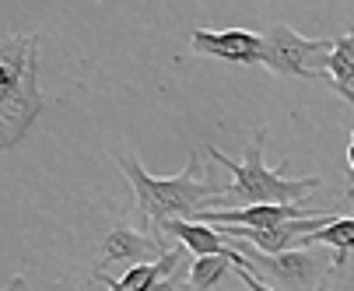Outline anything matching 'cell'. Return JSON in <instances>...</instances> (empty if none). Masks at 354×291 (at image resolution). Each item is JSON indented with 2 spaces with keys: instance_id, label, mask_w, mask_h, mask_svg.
I'll return each instance as SVG.
<instances>
[{
  "instance_id": "17",
  "label": "cell",
  "mask_w": 354,
  "mask_h": 291,
  "mask_svg": "<svg viewBox=\"0 0 354 291\" xmlns=\"http://www.w3.org/2000/svg\"><path fill=\"white\" fill-rule=\"evenodd\" d=\"M347 197H351V200H354V186H347Z\"/></svg>"
},
{
  "instance_id": "7",
  "label": "cell",
  "mask_w": 354,
  "mask_h": 291,
  "mask_svg": "<svg viewBox=\"0 0 354 291\" xmlns=\"http://www.w3.org/2000/svg\"><path fill=\"white\" fill-rule=\"evenodd\" d=\"M169 250L162 246L158 235H144V232H133L127 225L113 228L106 238H102V260H98L95 274H106L109 263H127V267H144V263H155L162 260Z\"/></svg>"
},
{
  "instance_id": "19",
  "label": "cell",
  "mask_w": 354,
  "mask_h": 291,
  "mask_svg": "<svg viewBox=\"0 0 354 291\" xmlns=\"http://www.w3.org/2000/svg\"><path fill=\"white\" fill-rule=\"evenodd\" d=\"M351 137H354V133H351Z\"/></svg>"
},
{
  "instance_id": "15",
  "label": "cell",
  "mask_w": 354,
  "mask_h": 291,
  "mask_svg": "<svg viewBox=\"0 0 354 291\" xmlns=\"http://www.w3.org/2000/svg\"><path fill=\"white\" fill-rule=\"evenodd\" d=\"M347 186H354V140L347 148Z\"/></svg>"
},
{
  "instance_id": "6",
  "label": "cell",
  "mask_w": 354,
  "mask_h": 291,
  "mask_svg": "<svg viewBox=\"0 0 354 291\" xmlns=\"http://www.w3.org/2000/svg\"><path fill=\"white\" fill-rule=\"evenodd\" d=\"M193 53L218 57L228 64H267V39L249 28H228V32H193L189 35Z\"/></svg>"
},
{
  "instance_id": "10",
  "label": "cell",
  "mask_w": 354,
  "mask_h": 291,
  "mask_svg": "<svg viewBox=\"0 0 354 291\" xmlns=\"http://www.w3.org/2000/svg\"><path fill=\"white\" fill-rule=\"evenodd\" d=\"M319 74L326 71V81L333 91H340L344 99L354 106V32H344L333 39V50L316 60Z\"/></svg>"
},
{
  "instance_id": "8",
  "label": "cell",
  "mask_w": 354,
  "mask_h": 291,
  "mask_svg": "<svg viewBox=\"0 0 354 291\" xmlns=\"http://www.w3.org/2000/svg\"><path fill=\"white\" fill-rule=\"evenodd\" d=\"M189 250H169L162 260L155 263H144V267H130L123 277H106V274H95L91 270V281H102L109 284V291H151V288H158L162 281L183 274V267L189 263Z\"/></svg>"
},
{
  "instance_id": "2",
  "label": "cell",
  "mask_w": 354,
  "mask_h": 291,
  "mask_svg": "<svg viewBox=\"0 0 354 291\" xmlns=\"http://www.w3.org/2000/svg\"><path fill=\"white\" fill-rule=\"evenodd\" d=\"M263 144H267V130H257L242 158H228L218 148H207V155L232 172V182L221 193L225 211L260 207V204H306L313 197V189H319L316 176H309V179H288L281 169H267Z\"/></svg>"
},
{
  "instance_id": "12",
  "label": "cell",
  "mask_w": 354,
  "mask_h": 291,
  "mask_svg": "<svg viewBox=\"0 0 354 291\" xmlns=\"http://www.w3.org/2000/svg\"><path fill=\"white\" fill-rule=\"evenodd\" d=\"M323 291H354V256L337 253V270H333V277Z\"/></svg>"
},
{
  "instance_id": "5",
  "label": "cell",
  "mask_w": 354,
  "mask_h": 291,
  "mask_svg": "<svg viewBox=\"0 0 354 291\" xmlns=\"http://www.w3.org/2000/svg\"><path fill=\"white\" fill-rule=\"evenodd\" d=\"M263 39H267V67L274 74L323 81L319 71H313L309 64H316L323 53L333 50V39H306V35H298L288 25H270Z\"/></svg>"
},
{
  "instance_id": "18",
  "label": "cell",
  "mask_w": 354,
  "mask_h": 291,
  "mask_svg": "<svg viewBox=\"0 0 354 291\" xmlns=\"http://www.w3.org/2000/svg\"><path fill=\"white\" fill-rule=\"evenodd\" d=\"M218 291H225V288H218Z\"/></svg>"
},
{
  "instance_id": "3",
  "label": "cell",
  "mask_w": 354,
  "mask_h": 291,
  "mask_svg": "<svg viewBox=\"0 0 354 291\" xmlns=\"http://www.w3.org/2000/svg\"><path fill=\"white\" fill-rule=\"evenodd\" d=\"M42 113L39 91V35H4L0 42V144L18 148L35 116Z\"/></svg>"
},
{
  "instance_id": "1",
  "label": "cell",
  "mask_w": 354,
  "mask_h": 291,
  "mask_svg": "<svg viewBox=\"0 0 354 291\" xmlns=\"http://www.w3.org/2000/svg\"><path fill=\"white\" fill-rule=\"evenodd\" d=\"M120 169L133 186V200H137V214L151 218V225H165V221H193L207 211V204H221V186L214 179H200V155L189 151L186 165L179 176L158 179L151 176L137 155H120ZM225 211V204H221Z\"/></svg>"
},
{
  "instance_id": "14",
  "label": "cell",
  "mask_w": 354,
  "mask_h": 291,
  "mask_svg": "<svg viewBox=\"0 0 354 291\" xmlns=\"http://www.w3.org/2000/svg\"><path fill=\"white\" fill-rule=\"evenodd\" d=\"M151 291H189V288H183V281H179V274H176V277L162 281L158 288H151Z\"/></svg>"
},
{
  "instance_id": "16",
  "label": "cell",
  "mask_w": 354,
  "mask_h": 291,
  "mask_svg": "<svg viewBox=\"0 0 354 291\" xmlns=\"http://www.w3.org/2000/svg\"><path fill=\"white\" fill-rule=\"evenodd\" d=\"M21 284H25V277H21V274H18V277H11V284H8V288H4V291H21Z\"/></svg>"
},
{
  "instance_id": "11",
  "label": "cell",
  "mask_w": 354,
  "mask_h": 291,
  "mask_svg": "<svg viewBox=\"0 0 354 291\" xmlns=\"http://www.w3.org/2000/svg\"><path fill=\"white\" fill-rule=\"evenodd\" d=\"M249 267V260L242 256V250L228 253V256H196L189 263V291H218V284L228 277V270H242Z\"/></svg>"
},
{
  "instance_id": "9",
  "label": "cell",
  "mask_w": 354,
  "mask_h": 291,
  "mask_svg": "<svg viewBox=\"0 0 354 291\" xmlns=\"http://www.w3.org/2000/svg\"><path fill=\"white\" fill-rule=\"evenodd\" d=\"M158 232L176 235L183 242V250L193 253V260L196 256H228L239 250V242L225 238L214 225H204V221H165V225H158Z\"/></svg>"
},
{
  "instance_id": "4",
  "label": "cell",
  "mask_w": 354,
  "mask_h": 291,
  "mask_svg": "<svg viewBox=\"0 0 354 291\" xmlns=\"http://www.w3.org/2000/svg\"><path fill=\"white\" fill-rule=\"evenodd\" d=\"M242 256L249 260V270H257L267 288L274 291H323L337 270L333 250H288V253H260L239 242Z\"/></svg>"
},
{
  "instance_id": "13",
  "label": "cell",
  "mask_w": 354,
  "mask_h": 291,
  "mask_svg": "<svg viewBox=\"0 0 354 291\" xmlns=\"http://www.w3.org/2000/svg\"><path fill=\"white\" fill-rule=\"evenodd\" d=\"M239 277H242V284H245L249 291H274V288H267V284L260 281V274H257V270H249V267H242V270H239Z\"/></svg>"
}]
</instances>
